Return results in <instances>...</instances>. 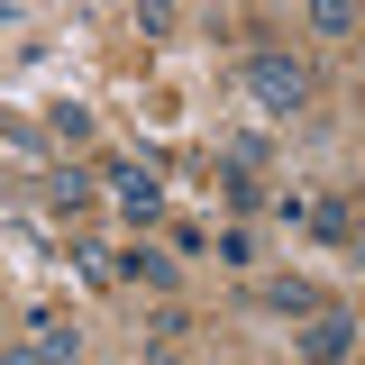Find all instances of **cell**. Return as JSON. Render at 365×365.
I'll list each match as a JSON object with an SVG mask.
<instances>
[{
	"mask_svg": "<svg viewBox=\"0 0 365 365\" xmlns=\"http://www.w3.org/2000/svg\"><path fill=\"white\" fill-rule=\"evenodd\" d=\"M265 165V137H228V174H256Z\"/></svg>",
	"mask_w": 365,
	"mask_h": 365,
	"instance_id": "8fae6325",
	"label": "cell"
},
{
	"mask_svg": "<svg viewBox=\"0 0 365 365\" xmlns=\"http://www.w3.org/2000/svg\"><path fill=\"white\" fill-rule=\"evenodd\" d=\"M46 128L64 137V146H91V110H83V101H64V110H46Z\"/></svg>",
	"mask_w": 365,
	"mask_h": 365,
	"instance_id": "ba28073f",
	"label": "cell"
},
{
	"mask_svg": "<svg viewBox=\"0 0 365 365\" xmlns=\"http://www.w3.org/2000/svg\"><path fill=\"white\" fill-rule=\"evenodd\" d=\"M302 356H311V365H347V356H356V319H347V311H319L311 329H302Z\"/></svg>",
	"mask_w": 365,
	"mask_h": 365,
	"instance_id": "3957f363",
	"label": "cell"
},
{
	"mask_svg": "<svg viewBox=\"0 0 365 365\" xmlns=\"http://www.w3.org/2000/svg\"><path fill=\"white\" fill-rule=\"evenodd\" d=\"M110 192H119V210H137V220H155V210H165V182H155V165H137V155L110 165Z\"/></svg>",
	"mask_w": 365,
	"mask_h": 365,
	"instance_id": "7a4b0ae2",
	"label": "cell"
},
{
	"mask_svg": "<svg viewBox=\"0 0 365 365\" xmlns=\"http://www.w3.org/2000/svg\"><path fill=\"white\" fill-rule=\"evenodd\" d=\"M119 274L146 283V292H165V283H174V256H155V247H119Z\"/></svg>",
	"mask_w": 365,
	"mask_h": 365,
	"instance_id": "8992f818",
	"label": "cell"
},
{
	"mask_svg": "<svg viewBox=\"0 0 365 365\" xmlns=\"http://www.w3.org/2000/svg\"><path fill=\"white\" fill-rule=\"evenodd\" d=\"M237 91H247L256 119H292V110L311 101V73H302L292 55H247V64H237Z\"/></svg>",
	"mask_w": 365,
	"mask_h": 365,
	"instance_id": "6da1fadb",
	"label": "cell"
},
{
	"mask_svg": "<svg viewBox=\"0 0 365 365\" xmlns=\"http://www.w3.org/2000/svg\"><path fill=\"white\" fill-rule=\"evenodd\" d=\"M311 28H319V37H347V28H365V9H347V0H319Z\"/></svg>",
	"mask_w": 365,
	"mask_h": 365,
	"instance_id": "9c48e42d",
	"label": "cell"
},
{
	"mask_svg": "<svg viewBox=\"0 0 365 365\" xmlns=\"http://www.w3.org/2000/svg\"><path fill=\"white\" fill-rule=\"evenodd\" d=\"M146 365H182V356H174V347H146Z\"/></svg>",
	"mask_w": 365,
	"mask_h": 365,
	"instance_id": "5bb4252c",
	"label": "cell"
},
{
	"mask_svg": "<svg viewBox=\"0 0 365 365\" xmlns=\"http://www.w3.org/2000/svg\"><path fill=\"white\" fill-rule=\"evenodd\" d=\"M220 192L237 201V210H256V201H265V182H256V174H220Z\"/></svg>",
	"mask_w": 365,
	"mask_h": 365,
	"instance_id": "7c38bea8",
	"label": "cell"
},
{
	"mask_svg": "<svg viewBox=\"0 0 365 365\" xmlns=\"http://www.w3.org/2000/svg\"><path fill=\"white\" fill-rule=\"evenodd\" d=\"M146 338H155V347H182V338H192V311H174V302H165V311L146 319Z\"/></svg>",
	"mask_w": 365,
	"mask_h": 365,
	"instance_id": "30bf717a",
	"label": "cell"
},
{
	"mask_svg": "<svg viewBox=\"0 0 365 365\" xmlns=\"http://www.w3.org/2000/svg\"><path fill=\"white\" fill-rule=\"evenodd\" d=\"M265 311H283V319H319L329 302H319V292L302 283V274H274V283H265Z\"/></svg>",
	"mask_w": 365,
	"mask_h": 365,
	"instance_id": "5b68a950",
	"label": "cell"
},
{
	"mask_svg": "<svg viewBox=\"0 0 365 365\" xmlns=\"http://www.w3.org/2000/svg\"><path fill=\"white\" fill-rule=\"evenodd\" d=\"M46 201H55V210H83V201H91V182L73 174V165H55V174H46Z\"/></svg>",
	"mask_w": 365,
	"mask_h": 365,
	"instance_id": "52a82bcc",
	"label": "cell"
},
{
	"mask_svg": "<svg viewBox=\"0 0 365 365\" xmlns=\"http://www.w3.org/2000/svg\"><path fill=\"white\" fill-rule=\"evenodd\" d=\"M0 365H46V356H37V347H9V356H0Z\"/></svg>",
	"mask_w": 365,
	"mask_h": 365,
	"instance_id": "4fadbf2b",
	"label": "cell"
},
{
	"mask_svg": "<svg viewBox=\"0 0 365 365\" xmlns=\"http://www.w3.org/2000/svg\"><path fill=\"white\" fill-rule=\"evenodd\" d=\"M28 329H37L28 347H37L46 365H73V356H83V338H73V319H64V311H37V319H28Z\"/></svg>",
	"mask_w": 365,
	"mask_h": 365,
	"instance_id": "277c9868",
	"label": "cell"
}]
</instances>
